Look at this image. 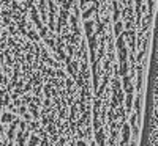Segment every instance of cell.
I'll list each match as a JSON object with an SVG mask.
<instances>
[{
	"instance_id": "8992f818",
	"label": "cell",
	"mask_w": 158,
	"mask_h": 146,
	"mask_svg": "<svg viewBox=\"0 0 158 146\" xmlns=\"http://www.w3.org/2000/svg\"><path fill=\"white\" fill-rule=\"evenodd\" d=\"M122 32H123V22H122V21H117V22H114V27H112V35L117 38L118 35H122Z\"/></svg>"
},
{
	"instance_id": "7c38bea8",
	"label": "cell",
	"mask_w": 158,
	"mask_h": 146,
	"mask_svg": "<svg viewBox=\"0 0 158 146\" xmlns=\"http://www.w3.org/2000/svg\"><path fill=\"white\" fill-rule=\"evenodd\" d=\"M56 2H57V3H62V0H56Z\"/></svg>"
},
{
	"instance_id": "4fadbf2b",
	"label": "cell",
	"mask_w": 158,
	"mask_h": 146,
	"mask_svg": "<svg viewBox=\"0 0 158 146\" xmlns=\"http://www.w3.org/2000/svg\"><path fill=\"white\" fill-rule=\"evenodd\" d=\"M120 146H123V144H120Z\"/></svg>"
},
{
	"instance_id": "30bf717a",
	"label": "cell",
	"mask_w": 158,
	"mask_h": 146,
	"mask_svg": "<svg viewBox=\"0 0 158 146\" xmlns=\"http://www.w3.org/2000/svg\"><path fill=\"white\" fill-rule=\"evenodd\" d=\"M118 90H120V80H118V77H112V91Z\"/></svg>"
},
{
	"instance_id": "ba28073f",
	"label": "cell",
	"mask_w": 158,
	"mask_h": 146,
	"mask_svg": "<svg viewBox=\"0 0 158 146\" xmlns=\"http://www.w3.org/2000/svg\"><path fill=\"white\" fill-rule=\"evenodd\" d=\"M98 10H100V6H95V5H92V6H90L89 10H85V11L82 13V19H84V21H85V19H90V16L94 14L95 11H98Z\"/></svg>"
},
{
	"instance_id": "8fae6325",
	"label": "cell",
	"mask_w": 158,
	"mask_h": 146,
	"mask_svg": "<svg viewBox=\"0 0 158 146\" xmlns=\"http://www.w3.org/2000/svg\"><path fill=\"white\" fill-rule=\"evenodd\" d=\"M130 146H138V140H133V138H130Z\"/></svg>"
},
{
	"instance_id": "277c9868",
	"label": "cell",
	"mask_w": 158,
	"mask_h": 146,
	"mask_svg": "<svg viewBox=\"0 0 158 146\" xmlns=\"http://www.w3.org/2000/svg\"><path fill=\"white\" fill-rule=\"evenodd\" d=\"M77 66H79V61H77V60H71V61L67 64L68 72H70L71 77H74V79H76V75H77Z\"/></svg>"
},
{
	"instance_id": "9c48e42d",
	"label": "cell",
	"mask_w": 158,
	"mask_h": 146,
	"mask_svg": "<svg viewBox=\"0 0 158 146\" xmlns=\"http://www.w3.org/2000/svg\"><path fill=\"white\" fill-rule=\"evenodd\" d=\"M118 74H120V75H127V74H128V63H127V61H122V63H120Z\"/></svg>"
},
{
	"instance_id": "6da1fadb",
	"label": "cell",
	"mask_w": 158,
	"mask_h": 146,
	"mask_svg": "<svg viewBox=\"0 0 158 146\" xmlns=\"http://www.w3.org/2000/svg\"><path fill=\"white\" fill-rule=\"evenodd\" d=\"M122 140H120V144H123V146H127L128 144V141H130V135H131V126L128 124V123H123L122 124Z\"/></svg>"
},
{
	"instance_id": "3957f363",
	"label": "cell",
	"mask_w": 158,
	"mask_h": 146,
	"mask_svg": "<svg viewBox=\"0 0 158 146\" xmlns=\"http://www.w3.org/2000/svg\"><path fill=\"white\" fill-rule=\"evenodd\" d=\"M95 140H97V144L98 146H106V138H104V129L103 127H100L97 132H95Z\"/></svg>"
},
{
	"instance_id": "5b68a950",
	"label": "cell",
	"mask_w": 158,
	"mask_h": 146,
	"mask_svg": "<svg viewBox=\"0 0 158 146\" xmlns=\"http://www.w3.org/2000/svg\"><path fill=\"white\" fill-rule=\"evenodd\" d=\"M84 27H85V35H87V38H89L90 35H94V27H95V21L85 19V22H84Z\"/></svg>"
},
{
	"instance_id": "52a82bcc",
	"label": "cell",
	"mask_w": 158,
	"mask_h": 146,
	"mask_svg": "<svg viewBox=\"0 0 158 146\" xmlns=\"http://www.w3.org/2000/svg\"><path fill=\"white\" fill-rule=\"evenodd\" d=\"M122 17L125 21H133V8L131 6H125L122 11Z\"/></svg>"
},
{
	"instance_id": "7a4b0ae2",
	"label": "cell",
	"mask_w": 158,
	"mask_h": 146,
	"mask_svg": "<svg viewBox=\"0 0 158 146\" xmlns=\"http://www.w3.org/2000/svg\"><path fill=\"white\" fill-rule=\"evenodd\" d=\"M87 44H89V52H97V49H98V36L95 33L90 35Z\"/></svg>"
}]
</instances>
